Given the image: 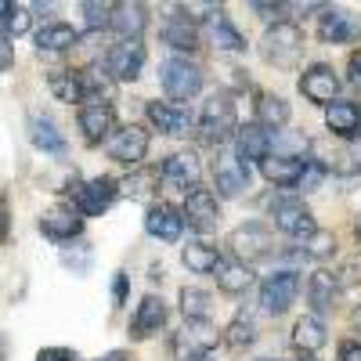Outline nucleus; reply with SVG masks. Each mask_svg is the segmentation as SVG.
<instances>
[{
    "label": "nucleus",
    "instance_id": "nucleus-1",
    "mask_svg": "<svg viewBox=\"0 0 361 361\" xmlns=\"http://www.w3.org/2000/svg\"><path fill=\"white\" fill-rule=\"evenodd\" d=\"M260 54L264 62H271L275 69H289L300 62V54H304V33H300V25L293 22H275L264 33L260 40Z\"/></svg>",
    "mask_w": 361,
    "mask_h": 361
},
{
    "label": "nucleus",
    "instance_id": "nucleus-2",
    "mask_svg": "<svg viewBox=\"0 0 361 361\" xmlns=\"http://www.w3.org/2000/svg\"><path fill=\"white\" fill-rule=\"evenodd\" d=\"M195 130H199V137H202L206 145H221V141H228L231 134H238V116H235L231 98H228V94L206 98Z\"/></svg>",
    "mask_w": 361,
    "mask_h": 361
},
{
    "label": "nucleus",
    "instance_id": "nucleus-3",
    "mask_svg": "<svg viewBox=\"0 0 361 361\" xmlns=\"http://www.w3.org/2000/svg\"><path fill=\"white\" fill-rule=\"evenodd\" d=\"M69 195H73V202H76V214L80 217H102L105 209L116 202V195H119V185L112 177H90V180H73L69 185Z\"/></svg>",
    "mask_w": 361,
    "mask_h": 361
},
{
    "label": "nucleus",
    "instance_id": "nucleus-4",
    "mask_svg": "<svg viewBox=\"0 0 361 361\" xmlns=\"http://www.w3.org/2000/svg\"><path fill=\"white\" fill-rule=\"evenodd\" d=\"M159 80L173 102H188L202 90V69L195 62H188V58H170V62H163Z\"/></svg>",
    "mask_w": 361,
    "mask_h": 361
},
{
    "label": "nucleus",
    "instance_id": "nucleus-5",
    "mask_svg": "<svg viewBox=\"0 0 361 361\" xmlns=\"http://www.w3.org/2000/svg\"><path fill=\"white\" fill-rule=\"evenodd\" d=\"M217 340H221L217 325H209V322H185L177 329V336H173V354L188 357V361H202V357H209V350L217 347Z\"/></svg>",
    "mask_w": 361,
    "mask_h": 361
},
{
    "label": "nucleus",
    "instance_id": "nucleus-6",
    "mask_svg": "<svg viewBox=\"0 0 361 361\" xmlns=\"http://www.w3.org/2000/svg\"><path fill=\"white\" fill-rule=\"evenodd\" d=\"M145 69V44L141 40H119L105 54V73L119 83H134Z\"/></svg>",
    "mask_w": 361,
    "mask_h": 361
},
{
    "label": "nucleus",
    "instance_id": "nucleus-7",
    "mask_svg": "<svg viewBox=\"0 0 361 361\" xmlns=\"http://www.w3.org/2000/svg\"><path fill=\"white\" fill-rule=\"evenodd\" d=\"M105 152L116 159V163H123V166H137L145 156H148V130L137 127V123H127V127H119L109 141H105Z\"/></svg>",
    "mask_w": 361,
    "mask_h": 361
},
{
    "label": "nucleus",
    "instance_id": "nucleus-8",
    "mask_svg": "<svg viewBox=\"0 0 361 361\" xmlns=\"http://www.w3.org/2000/svg\"><path fill=\"white\" fill-rule=\"evenodd\" d=\"M296 293H300V275L296 271H275V275H267L264 286H260V307L267 314H286L293 307Z\"/></svg>",
    "mask_w": 361,
    "mask_h": 361
},
{
    "label": "nucleus",
    "instance_id": "nucleus-9",
    "mask_svg": "<svg viewBox=\"0 0 361 361\" xmlns=\"http://www.w3.org/2000/svg\"><path fill=\"white\" fill-rule=\"evenodd\" d=\"M271 221H275V228L289 238H311L318 231L311 209L300 199H279L275 206H271Z\"/></svg>",
    "mask_w": 361,
    "mask_h": 361
},
{
    "label": "nucleus",
    "instance_id": "nucleus-10",
    "mask_svg": "<svg viewBox=\"0 0 361 361\" xmlns=\"http://www.w3.org/2000/svg\"><path fill=\"white\" fill-rule=\"evenodd\" d=\"M336 90H340V76H336V69L333 66H311L304 76H300V94H304L307 102H314V105H333V98H336Z\"/></svg>",
    "mask_w": 361,
    "mask_h": 361
},
{
    "label": "nucleus",
    "instance_id": "nucleus-11",
    "mask_svg": "<svg viewBox=\"0 0 361 361\" xmlns=\"http://www.w3.org/2000/svg\"><path fill=\"white\" fill-rule=\"evenodd\" d=\"M185 224L195 228V231H214L217 221H221V209H217V199L214 192H206V188H192L185 192Z\"/></svg>",
    "mask_w": 361,
    "mask_h": 361
},
{
    "label": "nucleus",
    "instance_id": "nucleus-12",
    "mask_svg": "<svg viewBox=\"0 0 361 361\" xmlns=\"http://www.w3.org/2000/svg\"><path fill=\"white\" fill-rule=\"evenodd\" d=\"M148 112V123H152L159 134L166 137H185L192 130V116L185 105H173V102H148L145 105Z\"/></svg>",
    "mask_w": 361,
    "mask_h": 361
},
{
    "label": "nucleus",
    "instance_id": "nucleus-13",
    "mask_svg": "<svg viewBox=\"0 0 361 361\" xmlns=\"http://www.w3.org/2000/svg\"><path fill=\"white\" fill-rule=\"evenodd\" d=\"M80 130L87 141H102V137H112V127H116V109L102 98H87L80 105Z\"/></svg>",
    "mask_w": 361,
    "mask_h": 361
},
{
    "label": "nucleus",
    "instance_id": "nucleus-14",
    "mask_svg": "<svg viewBox=\"0 0 361 361\" xmlns=\"http://www.w3.org/2000/svg\"><path fill=\"white\" fill-rule=\"evenodd\" d=\"M145 231L152 238H159V243H177L180 231H185V214L170 202H156L145 214Z\"/></svg>",
    "mask_w": 361,
    "mask_h": 361
},
{
    "label": "nucleus",
    "instance_id": "nucleus-15",
    "mask_svg": "<svg viewBox=\"0 0 361 361\" xmlns=\"http://www.w3.org/2000/svg\"><path fill=\"white\" fill-rule=\"evenodd\" d=\"M271 145H275V134L264 130L260 123H246L235 134V156L243 163H264L271 156Z\"/></svg>",
    "mask_w": 361,
    "mask_h": 361
},
{
    "label": "nucleus",
    "instance_id": "nucleus-16",
    "mask_svg": "<svg viewBox=\"0 0 361 361\" xmlns=\"http://www.w3.org/2000/svg\"><path fill=\"white\" fill-rule=\"evenodd\" d=\"M214 180H217V192L228 195V199H238L243 192H250V170L238 156H217Z\"/></svg>",
    "mask_w": 361,
    "mask_h": 361
},
{
    "label": "nucleus",
    "instance_id": "nucleus-17",
    "mask_svg": "<svg viewBox=\"0 0 361 361\" xmlns=\"http://www.w3.org/2000/svg\"><path fill=\"white\" fill-rule=\"evenodd\" d=\"M231 250L238 253V260H243V264H250V260L267 257L271 250H275V243H271V231H267V228L246 224V228L231 231Z\"/></svg>",
    "mask_w": 361,
    "mask_h": 361
},
{
    "label": "nucleus",
    "instance_id": "nucleus-18",
    "mask_svg": "<svg viewBox=\"0 0 361 361\" xmlns=\"http://www.w3.org/2000/svg\"><path fill=\"white\" fill-rule=\"evenodd\" d=\"M40 231L47 238H54V243H69V238H76L83 231V221L73 206H51L40 217Z\"/></svg>",
    "mask_w": 361,
    "mask_h": 361
},
{
    "label": "nucleus",
    "instance_id": "nucleus-19",
    "mask_svg": "<svg viewBox=\"0 0 361 361\" xmlns=\"http://www.w3.org/2000/svg\"><path fill=\"white\" fill-rule=\"evenodd\" d=\"M361 37V22L347 11H325L318 18V40L322 44H350Z\"/></svg>",
    "mask_w": 361,
    "mask_h": 361
},
{
    "label": "nucleus",
    "instance_id": "nucleus-20",
    "mask_svg": "<svg viewBox=\"0 0 361 361\" xmlns=\"http://www.w3.org/2000/svg\"><path fill=\"white\" fill-rule=\"evenodd\" d=\"M163 180L173 188H199V159L195 152H173L163 159Z\"/></svg>",
    "mask_w": 361,
    "mask_h": 361
},
{
    "label": "nucleus",
    "instance_id": "nucleus-21",
    "mask_svg": "<svg viewBox=\"0 0 361 361\" xmlns=\"http://www.w3.org/2000/svg\"><path fill=\"white\" fill-rule=\"evenodd\" d=\"M163 325H166V304H163L159 296H145V300H141V307H137V314H134V322H130L134 340L156 336Z\"/></svg>",
    "mask_w": 361,
    "mask_h": 361
},
{
    "label": "nucleus",
    "instance_id": "nucleus-22",
    "mask_svg": "<svg viewBox=\"0 0 361 361\" xmlns=\"http://www.w3.org/2000/svg\"><path fill=\"white\" fill-rule=\"evenodd\" d=\"M325 123H329V130H333V134L354 141L357 130H361V105L357 102H333V105L325 109Z\"/></svg>",
    "mask_w": 361,
    "mask_h": 361
},
{
    "label": "nucleus",
    "instance_id": "nucleus-23",
    "mask_svg": "<svg viewBox=\"0 0 361 361\" xmlns=\"http://www.w3.org/2000/svg\"><path fill=\"white\" fill-rule=\"evenodd\" d=\"M264 177L271 185H286V188H300V177H304V159L296 156H267L260 163Z\"/></svg>",
    "mask_w": 361,
    "mask_h": 361
},
{
    "label": "nucleus",
    "instance_id": "nucleus-24",
    "mask_svg": "<svg viewBox=\"0 0 361 361\" xmlns=\"http://www.w3.org/2000/svg\"><path fill=\"white\" fill-rule=\"evenodd\" d=\"M109 25H112L123 40H137V37L145 33V25H148V11H145V4H116Z\"/></svg>",
    "mask_w": 361,
    "mask_h": 361
},
{
    "label": "nucleus",
    "instance_id": "nucleus-25",
    "mask_svg": "<svg viewBox=\"0 0 361 361\" xmlns=\"http://www.w3.org/2000/svg\"><path fill=\"white\" fill-rule=\"evenodd\" d=\"M163 40H166V47H173V51H199V25L192 22V18H185V15H177V18H166V25H163Z\"/></svg>",
    "mask_w": 361,
    "mask_h": 361
},
{
    "label": "nucleus",
    "instance_id": "nucleus-26",
    "mask_svg": "<svg viewBox=\"0 0 361 361\" xmlns=\"http://www.w3.org/2000/svg\"><path fill=\"white\" fill-rule=\"evenodd\" d=\"M80 40V33L73 25H66V22H51V25H44L40 33H37V51L44 54H62V51H69L73 44Z\"/></svg>",
    "mask_w": 361,
    "mask_h": 361
},
{
    "label": "nucleus",
    "instance_id": "nucleus-27",
    "mask_svg": "<svg viewBox=\"0 0 361 361\" xmlns=\"http://www.w3.org/2000/svg\"><path fill=\"white\" fill-rule=\"evenodd\" d=\"M29 141H33L40 152H66V137L58 134V127L40 112L29 116Z\"/></svg>",
    "mask_w": 361,
    "mask_h": 361
},
{
    "label": "nucleus",
    "instance_id": "nucleus-28",
    "mask_svg": "<svg viewBox=\"0 0 361 361\" xmlns=\"http://www.w3.org/2000/svg\"><path fill=\"white\" fill-rule=\"evenodd\" d=\"M209 44H214L217 51H246V37L231 25V18L224 11H217L214 18H209Z\"/></svg>",
    "mask_w": 361,
    "mask_h": 361
},
{
    "label": "nucleus",
    "instance_id": "nucleus-29",
    "mask_svg": "<svg viewBox=\"0 0 361 361\" xmlns=\"http://www.w3.org/2000/svg\"><path fill=\"white\" fill-rule=\"evenodd\" d=\"M217 286L224 293H246L253 286V267L243 260H221L217 264Z\"/></svg>",
    "mask_w": 361,
    "mask_h": 361
},
{
    "label": "nucleus",
    "instance_id": "nucleus-30",
    "mask_svg": "<svg viewBox=\"0 0 361 361\" xmlns=\"http://www.w3.org/2000/svg\"><path fill=\"white\" fill-rule=\"evenodd\" d=\"M307 300H311L314 311H333V304H336V275L314 271L311 282H307Z\"/></svg>",
    "mask_w": 361,
    "mask_h": 361
},
{
    "label": "nucleus",
    "instance_id": "nucleus-31",
    "mask_svg": "<svg viewBox=\"0 0 361 361\" xmlns=\"http://www.w3.org/2000/svg\"><path fill=\"white\" fill-rule=\"evenodd\" d=\"M325 325H322V318H300L296 325H293V343L304 350V354H314V350H322L325 347Z\"/></svg>",
    "mask_w": 361,
    "mask_h": 361
},
{
    "label": "nucleus",
    "instance_id": "nucleus-32",
    "mask_svg": "<svg viewBox=\"0 0 361 361\" xmlns=\"http://www.w3.org/2000/svg\"><path fill=\"white\" fill-rule=\"evenodd\" d=\"M257 116H260V127H264V130H279V127L289 123V105H286V98H279V94H260Z\"/></svg>",
    "mask_w": 361,
    "mask_h": 361
},
{
    "label": "nucleus",
    "instance_id": "nucleus-33",
    "mask_svg": "<svg viewBox=\"0 0 361 361\" xmlns=\"http://www.w3.org/2000/svg\"><path fill=\"white\" fill-rule=\"evenodd\" d=\"M29 8H22V4H8V0H0V37H22V33H29Z\"/></svg>",
    "mask_w": 361,
    "mask_h": 361
},
{
    "label": "nucleus",
    "instance_id": "nucleus-34",
    "mask_svg": "<svg viewBox=\"0 0 361 361\" xmlns=\"http://www.w3.org/2000/svg\"><path fill=\"white\" fill-rule=\"evenodd\" d=\"M180 257H185V264H188L192 271H199V275H206V271H217V264H221L217 250L206 246V243H188Z\"/></svg>",
    "mask_w": 361,
    "mask_h": 361
},
{
    "label": "nucleus",
    "instance_id": "nucleus-35",
    "mask_svg": "<svg viewBox=\"0 0 361 361\" xmlns=\"http://www.w3.org/2000/svg\"><path fill=\"white\" fill-rule=\"evenodd\" d=\"M325 166H333L340 173H361V137H354L343 148H336V152L325 159Z\"/></svg>",
    "mask_w": 361,
    "mask_h": 361
},
{
    "label": "nucleus",
    "instance_id": "nucleus-36",
    "mask_svg": "<svg viewBox=\"0 0 361 361\" xmlns=\"http://www.w3.org/2000/svg\"><path fill=\"white\" fill-rule=\"evenodd\" d=\"M209 307H214L209 293H202V289H180V311H185L188 322H206Z\"/></svg>",
    "mask_w": 361,
    "mask_h": 361
},
{
    "label": "nucleus",
    "instance_id": "nucleus-37",
    "mask_svg": "<svg viewBox=\"0 0 361 361\" xmlns=\"http://www.w3.org/2000/svg\"><path fill=\"white\" fill-rule=\"evenodd\" d=\"M224 336H228V343H231L235 350H246V347H253V340H257V325H253V318L238 314V318L224 329Z\"/></svg>",
    "mask_w": 361,
    "mask_h": 361
},
{
    "label": "nucleus",
    "instance_id": "nucleus-38",
    "mask_svg": "<svg viewBox=\"0 0 361 361\" xmlns=\"http://www.w3.org/2000/svg\"><path fill=\"white\" fill-rule=\"evenodd\" d=\"M51 90H54V98L80 102L83 105V87H80V76L76 73H51Z\"/></svg>",
    "mask_w": 361,
    "mask_h": 361
},
{
    "label": "nucleus",
    "instance_id": "nucleus-39",
    "mask_svg": "<svg viewBox=\"0 0 361 361\" xmlns=\"http://www.w3.org/2000/svg\"><path fill=\"white\" fill-rule=\"evenodd\" d=\"M152 185H156V173H152V170H137V173H130V177L123 180V185H119V188H123L119 195H130V199H145L148 192H152Z\"/></svg>",
    "mask_w": 361,
    "mask_h": 361
},
{
    "label": "nucleus",
    "instance_id": "nucleus-40",
    "mask_svg": "<svg viewBox=\"0 0 361 361\" xmlns=\"http://www.w3.org/2000/svg\"><path fill=\"white\" fill-rule=\"evenodd\" d=\"M336 250V238H333V231H314L311 238H307V257H329Z\"/></svg>",
    "mask_w": 361,
    "mask_h": 361
},
{
    "label": "nucleus",
    "instance_id": "nucleus-41",
    "mask_svg": "<svg viewBox=\"0 0 361 361\" xmlns=\"http://www.w3.org/2000/svg\"><path fill=\"white\" fill-rule=\"evenodd\" d=\"M322 180H325V163L304 159V177H300V188H304V192H314Z\"/></svg>",
    "mask_w": 361,
    "mask_h": 361
},
{
    "label": "nucleus",
    "instance_id": "nucleus-42",
    "mask_svg": "<svg viewBox=\"0 0 361 361\" xmlns=\"http://www.w3.org/2000/svg\"><path fill=\"white\" fill-rule=\"evenodd\" d=\"M112 8H116V4H94V0H87V4H83V15H87L90 25L98 29V25H109V22H112Z\"/></svg>",
    "mask_w": 361,
    "mask_h": 361
},
{
    "label": "nucleus",
    "instance_id": "nucleus-43",
    "mask_svg": "<svg viewBox=\"0 0 361 361\" xmlns=\"http://www.w3.org/2000/svg\"><path fill=\"white\" fill-rule=\"evenodd\" d=\"M37 361H76V350H69V347H44L37 354Z\"/></svg>",
    "mask_w": 361,
    "mask_h": 361
},
{
    "label": "nucleus",
    "instance_id": "nucleus-44",
    "mask_svg": "<svg viewBox=\"0 0 361 361\" xmlns=\"http://www.w3.org/2000/svg\"><path fill=\"white\" fill-rule=\"evenodd\" d=\"M11 66H15V47L0 37V73H8Z\"/></svg>",
    "mask_w": 361,
    "mask_h": 361
},
{
    "label": "nucleus",
    "instance_id": "nucleus-45",
    "mask_svg": "<svg viewBox=\"0 0 361 361\" xmlns=\"http://www.w3.org/2000/svg\"><path fill=\"white\" fill-rule=\"evenodd\" d=\"M340 361H361V343L357 340L340 343Z\"/></svg>",
    "mask_w": 361,
    "mask_h": 361
},
{
    "label": "nucleus",
    "instance_id": "nucleus-46",
    "mask_svg": "<svg viewBox=\"0 0 361 361\" xmlns=\"http://www.w3.org/2000/svg\"><path fill=\"white\" fill-rule=\"evenodd\" d=\"M350 83H354V87H361V47L350 54Z\"/></svg>",
    "mask_w": 361,
    "mask_h": 361
},
{
    "label": "nucleus",
    "instance_id": "nucleus-47",
    "mask_svg": "<svg viewBox=\"0 0 361 361\" xmlns=\"http://www.w3.org/2000/svg\"><path fill=\"white\" fill-rule=\"evenodd\" d=\"M253 11H257V15H275V18H279V15L286 11V4H253Z\"/></svg>",
    "mask_w": 361,
    "mask_h": 361
},
{
    "label": "nucleus",
    "instance_id": "nucleus-48",
    "mask_svg": "<svg viewBox=\"0 0 361 361\" xmlns=\"http://www.w3.org/2000/svg\"><path fill=\"white\" fill-rule=\"evenodd\" d=\"M127 296V275H116V300Z\"/></svg>",
    "mask_w": 361,
    "mask_h": 361
},
{
    "label": "nucleus",
    "instance_id": "nucleus-49",
    "mask_svg": "<svg viewBox=\"0 0 361 361\" xmlns=\"http://www.w3.org/2000/svg\"><path fill=\"white\" fill-rule=\"evenodd\" d=\"M98 361H134V357L123 354V350H112V354H105V357H98Z\"/></svg>",
    "mask_w": 361,
    "mask_h": 361
},
{
    "label": "nucleus",
    "instance_id": "nucleus-50",
    "mask_svg": "<svg viewBox=\"0 0 361 361\" xmlns=\"http://www.w3.org/2000/svg\"><path fill=\"white\" fill-rule=\"evenodd\" d=\"M354 235H357V243H361V217H357V224H354Z\"/></svg>",
    "mask_w": 361,
    "mask_h": 361
},
{
    "label": "nucleus",
    "instance_id": "nucleus-51",
    "mask_svg": "<svg viewBox=\"0 0 361 361\" xmlns=\"http://www.w3.org/2000/svg\"><path fill=\"white\" fill-rule=\"evenodd\" d=\"M0 231H4V202H0Z\"/></svg>",
    "mask_w": 361,
    "mask_h": 361
},
{
    "label": "nucleus",
    "instance_id": "nucleus-52",
    "mask_svg": "<svg viewBox=\"0 0 361 361\" xmlns=\"http://www.w3.org/2000/svg\"><path fill=\"white\" fill-rule=\"evenodd\" d=\"M304 361H318V357H311V354H307V357H304Z\"/></svg>",
    "mask_w": 361,
    "mask_h": 361
},
{
    "label": "nucleus",
    "instance_id": "nucleus-53",
    "mask_svg": "<svg viewBox=\"0 0 361 361\" xmlns=\"http://www.w3.org/2000/svg\"><path fill=\"white\" fill-rule=\"evenodd\" d=\"M267 361H271V357H267Z\"/></svg>",
    "mask_w": 361,
    "mask_h": 361
}]
</instances>
